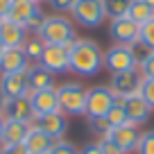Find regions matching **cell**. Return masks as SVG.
Instances as JSON below:
<instances>
[{
  "label": "cell",
  "instance_id": "cell-1",
  "mask_svg": "<svg viewBox=\"0 0 154 154\" xmlns=\"http://www.w3.org/2000/svg\"><path fill=\"white\" fill-rule=\"evenodd\" d=\"M104 68V50L97 41L77 36L70 45V72L79 77H93Z\"/></svg>",
  "mask_w": 154,
  "mask_h": 154
},
{
  "label": "cell",
  "instance_id": "cell-2",
  "mask_svg": "<svg viewBox=\"0 0 154 154\" xmlns=\"http://www.w3.org/2000/svg\"><path fill=\"white\" fill-rule=\"evenodd\" d=\"M38 36L45 41V45H68L70 48L72 41L77 38V29L72 18L61 14H52L45 18V25L38 32Z\"/></svg>",
  "mask_w": 154,
  "mask_h": 154
},
{
  "label": "cell",
  "instance_id": "cell-3",
  "mask_svg": "<svg viewBox=\"0 0 154 154\" xmlns=\"http://www.w3.org/2000/svg\"><path fill=\"white\" fill-rule=\"evenodd\" d=\"M86 91L88 88L79 82H63L57 86L59 95V111L66 113L68 118H77V116L86 113Z\"/></svg>",
  "mask_w": 154,
  "mask_h": 154
},
{
  "label": "cell",
  "instance_id": "cell-4",
  "mask_svg": "<svg viewBox=\"0 0 154 154\" xmlns=\"http://www.w3.org/2000/svg\"><path fill=\"white\" fill-rule=\"evenodd\" d=\"M68 14H70L72 23L86 29H95L106 20L102 0H72V7Z\"/></svg>",
  "mask_w": 154,
  "mask_h": 154
},
{
  "label": "cell",
  "instance_id": "cell-5",
  "mask_svg": "<svg viewBox=\"0 0 154 154\" xmlns=\"http://www.w3.org/2000/svg\"><path fill=\"white\" fill-rule=\"evenodd\" d=\"M118 102V97L113 95L109 86H91L86 91V118H104L113 104Z\"/></svg>",
  "mask_w": 154,
  "mask_h": 154
},
{
  "label": "cell",
  "instance_id": "cell-6",
  "mask_svg": "<svg viewBox=\"0 0 154 154\" xmlns=\"http://www.w3.org/2000/svg\"><path fill=\"white\" fill-rule=\"evenodd\" d=\"M140 84H143V72H140V68H131V70L113 72L106 86H109L111 91H113V95L120 100V97L140 93Z\"/></svg>",
  "mask_w": 154,
  "mask_h": 154
},
{
  "label": "cell",
  "instance_id": "cell-7",
  "mask_svg": "<svg viewBox=\"0 0 154 154\" xmlns=\"http://www.w3.org/2000/svg\"><path fill=\"white\" fill-rule=\"evenodd\" d=\"M104 68L113 75V72H122V70H131V68H138L134 52H131L129 45H120L113 43L111 48L104 50Z\"/></svg>",
  "mask_w": 154,
  "mask_h": 154
},
{
  "label": "cell",
  "instance_id": "cell-8",
  "mask_svg": "<svg viewBox=\"0 0 154 154\" xmlns=\"http://www.w3.org/2000/svg\"><path fill=\"white\" fill-rule=\"evenodd\" d=\"M109 36L113 38V43L134 45L136 41H140V25L134 23L129 16L113 18V20H109Z\"/></svg>",
  "mask_w": 154,
  "mask_h": 154
},
{
  "label": "cell",
  "instance_id": "cell-9",
  "mask_svg": "<svg viewBox=\"0 0 154 154\" xmlns=\"http://www.w3.org/2000/svg\"><path fill=\"white\" fill-rule=\"evenodd\" d=\"M38 63L48 68L52 75H63L70 70V48L68 45H45Z\"/></svg>",
  "mask_w": 154,
  "mask_h": 154
},
{
  "label": "cell",
  "instance_id": "cell-10",
  "mask_svg": "<svg viewBox=\"0 0 154 154\" xmlns=\"http://www.w3.org/2000/svg\"><path fill=\"white\" fill-rule=\"evenodd\" d=\"M140 136H143L140 127L131 125V122H125V125L111 127V131H109V136H106V138H109L111 143H116L120 149H125L127 154H131V152H136V149H138Z\"/></svg>",
  "mask_w": 154,
  "mask_h": 154
},
{
  "label": "cell",
  "instance_id": "cell-11",
  "mask_svg": "<svg viewBox=\"0 0 154 154\" xmlns=\"http://www.w3.org/2000/svg\"><path fill=\"white\" fill-rule=\"evenodd\" d=\"M0 93L5 95V100H14V97H25L29 95V79H27V70H18V72H7L0 75Z\"/></svg>",
  "mask_w": 154,
  "mask_h": 154
},
{
  "label": "cell",
  "instance_id": "cell-12",
  "mask_svg": "<svg viewBox=\"0 0 154 154\" xmlns=\"http://www.w3.org/2000/svg\"><path fill=\"white\" fill-rule=\"evenodd\" d=\"M120 104H122V109H125V113H127V122H131V125H136V127L145 125V122L149 120L152 111H154L152 106L143 100V95H140V93L120 97Z\"/></svg>",
  "mask_w": 154,
  "mask_h": 154
},
{
  "label": "cell",
  "instance_id": "cell-13",
  "mask_svg": "<svg viewBox=\"0 0 154 154\" xmlns=\"http://www.w3.org/2000/svg\"><path fill=\"white\" fill-rule=\"evenodd\" d=\"M34 125L38 129H43L45 134H50L54 140H61L68 134V116L61 113V111H52V113L34 118Z\"/></svg>",
  "mask_w": 154,
  "mask_h": 154
},
{
  "label": "cell",
  "instance_id": "cell-14",
  "mask_svg": "<svg viewBox=\"0 0 154 154\" xmlns=\"http://www.w3.org/2000/svg\"><path fill=\"white\" fill-rule=\"evenodd\" d=\"M29 102H32L34 116H45L59 111V95H57V86L54 88H43V91H32L29 93Z\"/></svg>",
  "mask_w": 154,
  "mask_h": 154
},
{
  "label": "cell",
  "instance_id": "cell-15",
  "mask_svg": "<svg viewBox=\"0 0 154 154\" xmlns=\"http://www.w3.org/2000/svg\"><path fill=\"white\" fill-rule=\"evenodd\" d=\"M27 36L29 34L23 25L14 23L9 18H0V41L5 43V48H23Z\"/></svg>",
  "mask_w": 154,
  "mask_h": 154
},
{
  "label": "cell",
  "instance_id": "cell-16",
  "mask_svg": "<svg viewBox=\"0 0 154 154\" xmlns=\"http://www.w3.org/2000/svg\"><path fill=\"white\" fill-rule=\"evenodd\" d=\"M54 143H57V140H54L52 136L45 134L43 129H38L32 122L29 134H27V138H25L23 145H25V149H27V154H50V149L54 147Z\"/></svg>",
  "mask_w": 154,
  "mask_h": 154
},
{
  "label": "cell",
  "instance_id": "cell-17",
  "mask_svg": "<svg viewBox=\"0 0 154 154\" xmlns=\"http://www.w3.org/2000/svg\"><path fill=\"white\" fill-rule=\"evenodd\" d=\"M2 116H5V120H23V122H34V118H36L34 109H32V102H29V95L7 100Z\"/></svg>",
  "mask_w": 154,
  "mask_h": 154
},
{
  "label": "cell",
  "instance_id": "cell-18",
  "mask_svg": "<svg viewBox=\"0 0 154 154\" xmlns=\"http://www.w3.org/2000/svg\"><path fill=\"white\" fill-rule=\"evenodd\" d=\"M32 66L25 54L23 48H7L2 59H0V75H7V72H18V70H27Z\"/></svg>",
  "mask_w": 154,
  "mask_h": 154
},
{
  "label": "cell",
  "instance_id": "cell-19",
  "mask_svg": "<svg viewBox=\"0 0 154 154\" xmlns=\"http://www.w3.org/2000/svg\"><path fill=\"white\" fill-rule=\"evenodd\" d=\"M32 122L23 120H5V129H2V143L0 145H23L29 134Z\"/></svg>",
  "mask_w": 154,
  "mask_h": 154
},
{
  "label": "cell",
  "instance_id": "cell-20",
  "mask_svg": "<svg viewBox=\"0 0 154 154\" xmlns=\"http://www.w3.org/2000/svg\"><path fill=\"white\" fill-rule=\"evenodd\" d=\"M27 79H29V91H43V88H54V75L43 68L41 63H32L27 68Z\"/></svg>",
  "mask_w": 154,
  "mask_h": 154
},
{
  "label": "cell",
  "instance_id": "cell-21",
  "mask_svg": "<svg viewBox=\"0 0 154 154\" xmlns=\"http://www.w3.org/2000/svg\"><path fill=\"white\" fill-rule=\"evenodd\" d=\"M38 7H41V5L32 2V0H11V5H9V14H7V18L25 27V23H27V20L32 18V14L38 9Z\"/></svg>",
  "mask_w": 154,
  "mask_h": 154
},
{
  "label": "cell",
  "instance_id": "cell-22",
  "mask_svg": "<svg viewBox=\"0 0 154 154\" xmlns=\"http://www.w3.org/2000/svg\"><path fill=\"white\" fill-rule=\"evenodd\" d=\"M127 16H129L134 23H138V25H143V23H147L149 18L154 16V9L145 2V0H131V5H129V11H127Z\"/></svg>",
  "mask_w": 154,
  "mask_h": 154
},
{
  "label": "cell",
  "instance_id": "cell-23",
  "mask_svg": "<svg viewBox=\"0 0 154 154\" xmlns=\"http://www.w3.org/2000/svg\"><path fill=\"white\" fill-rule=\"evenodd\" d=\"M23 50H25V54H27L29 63H38L41 61V54H43V50H45V41L38 36V34H29L25 45H23Z\"/></svg>",
  "mask_w": 154,
  "mask_h": 154
},
{
  "label": "cell",
  "instance_id": "cell-24",
  "mask_svg": "<svg viewBox=\"0 0 154 154\" xmlns=\"http://www.w3.org/2000/svg\"><path fill=\"white\" fill-rule=\"evenodd\" d=\"M102 5H104L106 18L113 20V18H120V16H127L131 0H102Z\"/></svg>",
  "mask_w": 154,
  "mask_h": 154
},
{
  "label": "cell",
  "instance_id": "cell-25",
  "mask_svg": "<svg viewBox=\"0 0 154 154\" xmlns=\"http://www.w3.org/2000/svg\"><path fill=\"white\" fill-rule=\"evenodd\" d=\"M88 122V131H91L93 136H97V138H106L111 131V125L106 118H86Z\"/></svg>",
  "mask_w": 154,
  "mask_h": 154
},
{
  "label": "cell",
  "instance_id": "cell-26",
  "mask_svg": "<svg viewBox=\"0 0 154 154\" xmlns=\"http://www.w3.org/2000/svg\"><path fill=\"white\" fill-rule=\"evenodd\" d=\"M45 18H48V14H45V11L38 7V9L32 14V18L25 23V29H27V34H38L41 29H43V25H45Z\"/></svg>",
  "mask_w": 154,
  "mask_h": 154
},
{
  "label": "cell",
  "instance_id": "cell-27",
  "mask_svg": "<svg viewBox=\"0 0 154 154\" xmlns=\"http://www.w3.org/2000/svg\"><path fill=\"white\" fill-rule=\"evenodd\" d=\"M106 120H109V125L111 127H118V125H125L127 122V113H125V109H122V104H120V100L113 104V109L109 111V113L104 116Z\"/></svg>",
  "mask_w": 154,
  "mask_h": 154
},
{
  "label": "cell",
  "instance_id": "cell-28",
  "mask_svg": "<svg viewBox=\"0 0 154 154\" xmlns=\"http://www.w3.org/2000/svg\"><path fill=\"white\" fill-rule=\"evenodd\" d=\"M136 154H154V129L143 131V136H140V143H138V149H136Z\"/></svg>",
  "mask_w": 154,
  "mask_h": 154
},
{
  "label": "cell",
  "instance_id": "cell-29",
  "mask_svg": "<svg viewBox=\"0 0 154 154\" xmlns=\"http://www.w3.org/2000/svg\"><path fill=\"white\" fill-rule=\"evenodd\" d=\"M140 41H143L149 50H154V16L147 20V23L140 25Z\"/></svg>",
  "mask_w": 154,
  "mask_h": 154
},
{
  "label": "cell",
  "instance_id": "cell-30",
  "mask_svg": "<svg viewBox=\"0 0 154 154\" xmlns=\"http://www.w3.org/2000/svg\"><path fill=\"white\" fill-rule=\"evenodd\" d=\"M140 95L154 109V79L152 77H143V84H140Z\"/></svg>",
  "mask_w": 154,
  "mask_h": 154
},
{
  "label": "cell",
  "instance_id": "cell-31",
  "mask_svg": "<svg viewBox=\"0 0 154 154\" xmlns=\"http://www.w3.org/2000/svg\"><path fill=\"white\" fill-rule=\"evenodd\" d=\"M50 154H79V149H77L70 140L61 138V140H57V143H54V147L50 149Z\"/></svg>",
  "mask_w": 154,
  "mask_h": 154
},
{
  "label": "cell",
  "instance_id": "cell-32",
  "mask_svg": "<svg viewBox=\"0 0 154 154\" xmlns=\"http://www.w3.org/2000/svg\"><path fill=\"white\" fill-rule=\"evenodd\" d=\"M138 68H140V72H143V77H152L154 79V50L138 63Z\"/></svg>",
  "mask_w": 154,
  "mask_h": 154
},
{
  "label": "cell",
  "instance_id": "cell-33",
  "mask_svg": "<svg viewBox=\"0 0 154 154\" xmlns=\"http://www.w3.org/2000/svg\"><path fill=\"white\" fill-rule=\"evenodd\" d=\"M129 48H131V52H134V57H136V61H138V63L143 61V59L147 57L149 52H152V50H149L147 45L143 43V41H136V43H134V45H129Z\"/></svg>",
  "mask_w": 154,
  "mask_h": 154
},
{
  "label": "cell",
  "instance_id": "cell-34",
  "mask_svg": "<svg viewBox=\"0 0 154 154\" xmlns=\"http://www.w3.org/2000/svg\"><path fill=\"white\" fill-rule=\"evenodd\" d=\"M97 143H100V147H102V154H127L125 149H120L116 143H111L109 138H100Z\"/></svg>",
  "mask_w": 154,
  "mask_h": 154
},
{
  "label": "cell",
  "instance_id": "cell-35",
  "mask_svg": "<svg viewBox=\"0 0 154 154\" xmlns=\"http://www.w3.org/2000/svg\"><path fill=\"white\" fill-rule=\"evenodd\" d=\"M45 2H50L54 11H70L72 7V0H45Z\"/></svg>",
  "mask_w": 154,
  "mask_h": 154
},
{
  "label": "cell",
  "instance_id": "cell-36",
  "mask_svg": "<svg viewBox=\"0 0 154 154\" xmlns=\"http://www.w3.org/2000/svg\"><path fill=\"white\" fill-rule=\"evenodd\" d=\"M0 154H27L25 145H0Z\"/></svg>",
  "mask_w": 154,
  "mask_h": 154
},
{
  "label": "cell",
  "instance_id": "cell-37",
  "mask_svg": "<svg viewBox=\"0 0 154 154\" xmlns=\"http://www.w3.org/2000/svg\"><path fill=\"white\" fill-rule=\"evenodd\" d=\"M79 154H102V147H100V143H88L79 149Z\"/></svg>",
  "mask_w": 154,
  "mask_h": 154
},
{
  "label": "cell",
  "instance_id": "cell-38",
  "mask_svg": "<svg viewBox=\"0 0 154 154\" xmlns=\"http://www.w3.org/2000/svg\"><path fill=\"white\" fill-rule=\"evenodd\" d=\"M9 5H11V0H0V18H7V14H9Z\"/></svg>",
  "mask_w": 154,
  "mask_h": 154
},
{
  "label": "cell",
  "instance_id": "cell-39",
  "mask_svg": "<svg viewBox=\"0 0 154 154\" xmlns=\"http://www.w3.org/2000/svg\"><path fill=\"white\" fill-rule=\"evenodd\" d=\"M5 106H7V100H5V95L0 93V116L5 113Z\"/></svg>",
  "mask_w": 154,
  "mask_h": 154
},
{
  "label": "cell",
  "instance_id": "cell-40",
  "mask_svg": "<svg viewBox=\"0 0 154 154\" xmlns=\"http://www.w3.org/2000/svg\"><path fill=\"white\" fill-rule=\"evenodd\" d=\"M2 129H5V116H0V143H2Z\"/></svg>",
  "mask_w": 154,
  "mask_h": 154
},
{
  "label": "cell",
  "instance_id": "cell-41",
  "mask_svg": "<svg viewBox=\"0 0 154 154\" xmlns=\"http://www.w3.org/2000/svg\"><path fill=\"white\" fill-rule=\"evenodd\" d=\"M5 50H7V48H5V43L0 41V59H2V54H5Z\"/></svg>",
  "mask_w": 154,
  "mask_h": 154
},
{
  "label": "cell",
  "instance_id": "cell-42",
  "mask_svg": "<svg viewBox=\"0 0 154 154\" xmlns=\"http://www.w3.org/2000/svg\"><path fill=\"white\" fill-rule=\"evenodd\" d=\"M145 2H147V5L152 7V9H154V0H145Z\"/></svg>",
  "mask_w": 154,
  "mask_h": 154
},
{
  "label": "cell",
  "instance_id": "cell-43",
  "mask_svg": "<svg viewBox=\"0 0 154 154\" xmlns=\"http://www.w3.org/2000/svg\"><path fill=\"white\" fill-rule=\"evenodd\" d=\"M32 2H36V5H41V2H45V0H32Z\"/></svg>",
  "mask_w": 154,
  "mask_h": 154
}]
</instances>
